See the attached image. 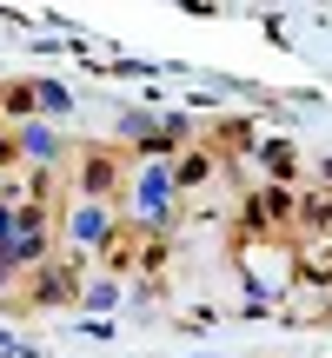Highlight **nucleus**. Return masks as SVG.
<instances>
[{
	"label": "nucleus",
	"mask_w": 332,
	"mask_h": 358,
	"mask_svg": "<svg viewBox=\"0 0 332 358\" xmlns=\"http://www.w3.org/2000/svg\"><path fill=\"white\" fill-rule=\"evenodd\" d=\"M74 192L87 206H106L127 192V146L113 140H80L74 146Z\"/></svg>",
	"instance_id": "f257e3e1"
}]
</instances>
